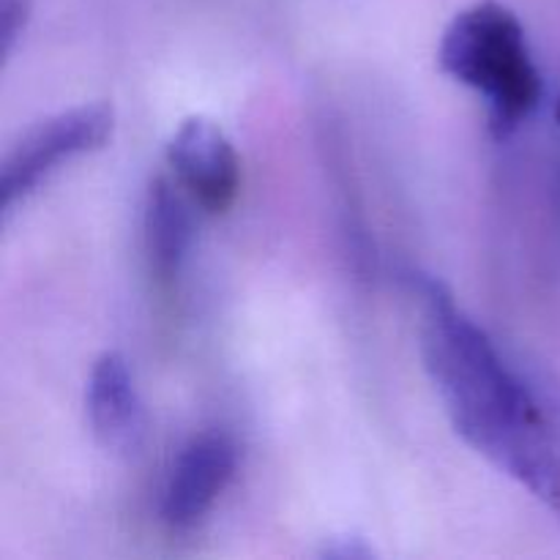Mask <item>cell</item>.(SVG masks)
I'll return each mask as SVG.
<instances>
[{"label":"cell","instance_id":"6da1fadb","mask_svg":"<svg viewBox=\"0 0 560 560\" xmlns=\"http://www.w3.org/2000/svg\"><path fill=\"white\" fill-rule=\"evenodd\" d=\"M421 301V353L454 430L512 476L560 523V441L517 364L430 273L410 277Z\"/></svg>","mask_w":560,"mask_h":560},{"label":"cell","instance_id":"7a4b0ae2","mask_svg":"<svg viewBox=\"0 0 560 560\" xmlns=\"http://www.w3.org/2000/svg\"><path fill=\"white\" fill-rule=\"evenodd\" d=\"M443 71L487 98L490 129L509 137L541 102V74L520 16L498 0H479L448 22L438 49Z\"/></svg>","mask_w":560,"mask_h":560},{"label":"cell","instance_id":"3957f363","mask_svg":"<svg viewBox=\"0 0 560 560\" xmlns=\"http://www.w3.org/2000/svg\"><path fill=\"white\" fill-rule=\"evenodd\" d=\"M115 109L109 104H80L44 118L11 145L0 173V208L9 217L16 202L27 200L44 178L69 159L104 148L113 137Z\"/></svg>","mask_w":560,"mask_h":560},{"label":"cell","instance_id":"277c9868","mask_svg":"<svg viewBox=\"0 0 560 560\" xmlns=\"http://www.w3.org/2000/svg\"><path fill=\"white\" fill-rule=\"evenodd\" d=\"M167 162L197 206L211 213L233 208L241 189V159L213 120L186 118L170 137Z\"/></svg>","mask_w":560,"mask_h":560},{"label":"cell","instance_id":"5b68a950","mask_svg":"<svg viewBox=\"0 0 560 560\" xmlns=\"http://www.w3.org/2000/svg\"><path fill=\"white\" fill-rule=\"evenodd\" d=\"M238 468V446L224 432L191 438L175 459L162 498V520L175 530H189L206 520Z\"/></svg>","mask_w":560,"mask_h":560},{"label":"cell","instance_id":"8992f818","mask_svg":"<svg viewBox=\"0 0 560 560\" xmlns=\"http://www.w3.org/2000/svg\"><path fill=\"white\" fill-rule=\"evenodd\" d=\"M85 408L96 441L113 454H135L145 441L148 419L135 388L129 361L118 350L96 359L88 381Z\"/></svg>","mask_w":560,"mask_h":560},{"label":"cell","instance_id":"52a82bcc","mask_svg":"<svg viewBox=\"0 0 560 560\" xmlns=\"http://www.w3.org/2000/svg\"><path fill=\"white\" fill-rule=\"evenodd\" d=\"M142 233H145V255L153 277L170 284L189 257L191 241H195V219L178 184L164 175L151 180Z\"/></svg>","mask_w":560,"mask_h":560},{"label":"cell","instance_id":"ba28073f","mask_svg":"<svg viewBox=\"0 0 560 560\" xmlns=\"http://www.w3.org/2000/svg\"><path fill=\"white\" fill-rule=\"evenodd\" d=\"M520 372H523L525 383L534 392L536 402H539L541 413H545L547 424L552 427V432L560 441V377L552 370H547L539 361H517Z\"/></svg>","mask_w":560,"mask_h":560},{"label":"cell","instance_id":"9c48e42d","mask_svg":"<svg viewBox=\"0 0 560 560\" xmlns=\"http://www.w3.org/2000/svg\"><path fill=\"white\" fill-rule=\"evenodd\" d=\"M33 0H0V55L3 60L11 58L16 42L25 33L31 20Z\"/></svg>","mask_w":560,"mask_h":560},{"label":"cell","instance_id":"30bf717a","mask_svg":"<svg viewBox=\"0 0 560 560\" xmlns=\"http://www.w3.org/2000/svg\"><path fill=\"white\" fill-rule=\"evenodd\" d=\"M320 556L323 558H342V560L372 558L375 556V550H372L364 539H359V536H339V539L326 541V547H323Z\"/></svg>","mask_w":560,"mask_h":560},{"label":"cell","instance_id":"8fae6325","mask_svg":"<svg viewBox=\"0 0 560 560\" xmlns=\"http://www.w3.org/2000/svg\"><path fill=\"white\" fill-rule=\"evenodd\" d=\"M556 120H558V126H560V98H558V104H556Z\"/></svg>","mask_w":560,"mask_h":560}]
</instances>
